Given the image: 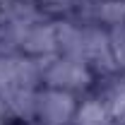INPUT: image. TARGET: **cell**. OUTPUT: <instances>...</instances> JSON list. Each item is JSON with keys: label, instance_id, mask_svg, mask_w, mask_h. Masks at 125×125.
<instances>
[{"label": "cell", "instance_id": "obj_1", "mask_svg": "<svg viewBox=\"0 0 125 125\" xmlns=\"http://www.w3.org/2000/svg\"><path fill=\"white\" fill-rule=\"evenodd\" d=\"M46 58H31L24 53L0 55V94L12 89H39L43 84Z\"/></svg>", "mask_w": 125, "mask_h": 125}, {"label": "cell", "instance_id": "obj_2", "mask_svg": "<svg viewBox=\"0 0 125 125\" xmlns=\"http://www.w3.org/2000/svg\"><path fill=\"white\" fill-rule=\"evenodd\" d=\"M94 82V72L84 60L65 58V55H51L43 62V84L51 89H62V92H82L89 89Z\"/></svg>", "mask_w": 125, "mask_h": 125}, {"label": "cell", "instance_id": "obj_3", "mask_svg": "<svg viewBox=\"0 0 125 125\" xmlns=\"http://www.w3.org/2000/svg\"><path fill=\"white\" fill-rule=\"evenodd\" d=\"M75 111H77V101L70 92L43 87L36 94L34 120L39 125H67L70 120H75Z\"/></svg>", "mask_w": 125, "mask_h": 125}, {"label": "cell", "instance_id": "obj_4", "mask_svg": "<svg viewBox=\"0 0 125 125\" xmlns=\"http://www.w3.org/2000/svg\"><path fill=\"white\" fill-rule=\"evenodd\" d=\"M84 62L89 65L92 72H101V75L118 72L113 53H111V41H108L106 27L94 24V22L84 24Z\"/></svg>", "mask_w": 125, "mask_h": 125}, {"label": "cell", "instance_id": "obj_5", "mask_svg": "<svg viewBox=\"0 0 125 125\" xmlns=\"http://www.w3.org/2000/svg\"><path fill=\"white\" fill-rule=\"evenodd\" d=\"M19 53L31 55V58H51L58 55V43H55V24L53 22H36L22 34L19 41Z\"/></svg>", "mask_w": 125, "mask_h": 125}, {"label": "cell", "instance_id": "obj_6", "mask_svg": "<svg viewBox=\"0 0 125 125\" xmlns=\"http://www.w3.org/2000/svg\"><path fill=\"white\" fill-rule=\"evenodd\" d=\"M55 43L58 55L84 60V24L75 19H55Z\"/></svg>", "mask_w": 125, "mask_h": 125}, {"label": "cell", "instance_id": "obj_7", "mask_svg": "<svg viewBox=\"0 0 125 125\" xmlns=\"http://www.w3.org/2000/svg\"><path fill=\"white\" fill-rule=\"evenodd\" d=\"M36 94H39V89H12V92L0 94V99L5 101L10 115H15L19 120H34V115H36Z\"/></svg>", "mask_w": 125, "mask_h": 125}, {"label": "cell", "instance_id": "obj_8", "mask_svg": "<svg viewBox=\"0 0 125 125\" xmlns=\"http://www.w3.org/2000/svg\"><path fill=\"white\" fill-rule=\"evenodd\" d=\"M75 125H115L113 115L108 113L106 104L96 96L82 101L75 111Z\"/></svg>", "mask_w": 125, "mask_h": 125}, {"label": "cell", "instance_id": "obj_9", "mask_svg": "<svg viewBox=\"0 0 125 125\" xmlns=\"http://www.w3.org/2000/svg\"><path fill=\"white\" fill-rule=\"evenodd\" d=\"M99 99L106 104L108 113L113 115L115 125L125 123V77L120 79H108L104 92L99 94Z\"/></svg>", "mask_w": 125, "mask_h": 125}, {"label": "cell", "instance_id": "obj_10", "mask_svg": "<svg viewBox=\"0 0 125 125\" xmlns=\"http://www.w3.org/2000/svg\"><path fill=\"white\" fill-rule=\"evenodd\" d=\"M41 12L53 19H75L82 0H36Z\"/></svg>", "mask_w": 125, "mask_h": 125}, {"label": "cell", "instance_id": "obj_11", "mask_svg": "<svg viewBox=\"0 0 125 125\" xmlns=\"http://www.w3.org/2000/svg\"><path fill=\"white\" fill-rule=\"evenodd\" d=\"M108 41H111V53L118 70H125V24L111 27L108 29Z\"/></svg>", "mask_w": 125, "mask_h": 125}, {"label": "cell", "instance_id": "obj_12", "mask_svg": "<svg viewBox=\"0 0 125 125\" xmlns=\"http://www.w3.org/2000/svg\"><path fill=\"white\" fill-rule=\"evenodd\" d=\"M7 113H10V111H7V106H5V101L0 99V125H5V118H7Z\"/></svg>", "mask_w": 125, "mask_h": 125}]
</instances>
